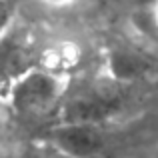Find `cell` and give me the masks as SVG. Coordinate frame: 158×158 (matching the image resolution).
<instances>
[{
    "label": "cell",
    "mask_w": 158,
    "mask_h": 158,
    "mask_svg": "<svg viewBox=\"0 0 158 158\" xmlns=\"http://www.w3.org/2000/svg\"><path fill=\"white\" fill-rule=\"evenodd\" d=\"M66 92L68 80L64 74L40 66L20 78L8 90L2 102H6V106L22 118H44L52 112H58Z\"/></svg>",
    "instance_id": "obj_1"
},
{
    "label": "cell",
    "mask_w": 158,
    "mask_h": 158,
    "mask_svg": "<svg viewBox=\"0 0 158 158\" xmlns=\"http://www.w3.org/2000/svg\"><path fill=\"white\" fill-rule=\"evenodd\" d=\"M44 66V46L32 26L16 18L0 34V102L28 72Z\"/></svg>",
    "instance_id": "obj_2"
},
{
    "label": "cell",
    "mask_w": 158,
    "mask_h": 158,
    "mask_svg": "<svg viewBox=\"0 0 158 158\" xmlns=\"http://www.w3.org/2000/svg\"><path fill=\"white\" fill-rule=\"evenodd\" d=\"M124 88L116 78H104L78 94L66 92L58 108V124H100L122 108Z\"/></svg>",
    "instance_id": "obj_3"
},
{
    "label": "cell",
    "mask_w": 158,
    "mask_h": 158,
    "mask_svg": "<svg viewBox=\"0 0 158 158\" xmlns=\"http://www.w3.org/2000/svg\"><path fill=\"white\" fill-rule=\"evenodd\" d=\"M52 144L74 158L92 156L102 148L100 124H58L50 134Z\"/></svg>",
    "instance_id": "obj_4"
},
{
    "label": "cell",
    "mask_w": 158,
    "mask_h": 158,
    "mask_svg": "<svg viewBox=\"0 0 158 158\" xmlns=\"http://www.w3.org/2000/svg\"><path fill=\"white\" fill-rule=\"evenodd\" d=\"M18 18L16 14V0H0V34Z\"/></svg>",
    "instance_id": "obj_5"
},
{
    "label": "cell",
    "mask_w": 158,
    "mask_h": 158,
    "mask_svg": "<svg viewBox=\"0 0 158 158\" xmlns=\"http://www.w3.org/2000/svg\"><path fill=\"white\" fill-rule=\"evenodd\" d=\"M4 132H6V116H4L2 108H0V142L4 138Z\"/></svg>",
    "instance_id": "obj_6"
},
{
    "label": "cell",
    "mask_w": 158,
    "mask_h": 158,
    "mask_svg": "<svg viewBox=\"0 0 158 158\" xmlns=\"http://www.w3.org/2000/svg\"><path fill=\"white\" fill-rule=\"evenodd\" d=\"M154 22H156V26H158V4L154 6Z\"/></svg>",
    "instance_id": "obj_7"
},
{
    "label": "cell",
    "mask_w": 158,
    "mask_h": 158,
    "mask_svg": "<svg viewBox=\"0 0 158 158\" xmlns=\"http://www.w3.org/2000/svg\"><path fill=\"white\" fill-rule=\"evenodd\" d=\"M46 2H54V4H60V2H68V0H46Z\"/></svg>",
    "instance_id": "obj_8"
}]
</instances>
